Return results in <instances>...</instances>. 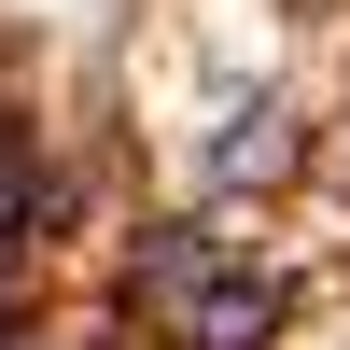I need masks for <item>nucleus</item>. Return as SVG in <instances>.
I'll use <instances>...</instances> for the list:
<instances>
[]
</instances>
